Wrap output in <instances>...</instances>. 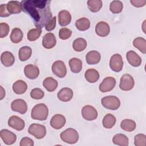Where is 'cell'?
<instances>
[{"label": "cell", "instance_id": "39", "mask_svg": "<svg viewBox=\"0 0 146 146\" xmlns=\"http://www.w3.org/2000/svg\"><path fill=\"white\" fill-rule=\"evenodd\" d=\"M44 96V93L42 90L39 88H34L30 92V96L32 99L39 100Z\"/></svg>", "mask_w": 146, "mask_h": 146}, {"label": "cell", "instance_id": "36", "mask_svg": "<svg viewBox=\"0 0 146 146\" xmlns=\"http://www.w3.org/2000/svg\"><path fill=\"white\" fill-rule=\"evenodd\" d=\"M42 33V28L36 27L34 29H32L29 31L27 34V39L29 41L33 42L38 39Z\"/></svg>", "mask_w": 146, "mask_h": 146}, {"label": "cell", "instance_id": "37", "mask_svg": "<svg viewBox=\"0 0 146 146\" xmlns=\"http://www.w3.org/2000/svg\"><path fill=\"white\" fill-rule=\"evenodd\" d=\"M102 1L100 0H88L87 6L88 9L93 13L98 12L102 7Z\"/></svg>", "mask_w": 146, "mask_h": 146}, {"label": "cell", "instance_id": "32", "mask_svg": "<svg viewBox=\"0 0 146 146\" xmlns=\"http://www.w3.org/2000/svg\"><path fill=\"white\" fill-rule=\"evenodd\" d=\"M87 45V41L84 38H78L73 42L72 47L75 51L80 52L86 48Z\"/></svg>", "mask_w": 146, "mask_h": 146}, {"label": "cell", "instance_id": "38", "mask_svg": "<svg viewBox=\"0 0 146 146\" xmlns=\"http://www.w3.org/2000/svg\"><path fill=\"white\" fill-rule=\"evenodd\" d=\"M123 3L120 1H113L110 5V10L113 14H118L122 11Z\"/></svg>", "mask_w": 146, "mask_h": 146}, {"label": "cell", "instance_id": "3", "mask_svg": "<svg viewBox=\"0 0 146 146\" xmlns=\"http://www.w3.org/2000/svg\"><path fill=\"white\" fill-rule=\"evenodd\" d=\"M60 137L63 141L68 144H73L78 142L79 140V133L75 129L69 128L62 132L60 134Z\"/></svg>", "mask_w": 146, "mask_h": 146}, {"label": "cell", "instance_id": "10", "mask_svg": "<svg viewBox=\"0 0 146 146\" xmlns=\"http://www.w3.org/2000/svg\"><path fill=\"white\" fill-rule=\"evenodd\" d=\"M116 79L111 76L105 78L100 84L99 89L102 92H107L112 90L116 85Z\"/></svg>", "mask_w": 146, "mask_h": 146}, {"label": "cell", "instance_id": "35", "mask_svg": "<svg viewBox=\"0 0 146 146\" xmlns=\"http://www.w3.org/2000/svg\"><path fill=\"white\" fill-rule=\"evenodd\" d=\"M136 123L131 119H124L120 123V127L127 132H132L136 128Z\"/></svg>", "mask_w": 146, "mask_h": 146}, {"label": "cell", "instance_id": "30", "mask_svg": "<svg viewBox=\"0 0 146 146\" xmlns=\"http://www.w3.org/2000/svg\"><path fill=\"white\" fill-rule=\"evenodd\" d=\"M75 26L80 31H86L90 27V21L86 17L80 18L76 21Z\"/></svg>", "mask_w": 146, "mask_h": 146}, {"label": "cell", "instance_id": "2", "mask_svg": "<svg viewBox=\"0 0 146 146\" xmlns=\"http://www.w3.org/2000/svg\"><path fill=\"white\" fill-rule=\"evenodd\" d=\"M48 115V109L44 103L35 105L31 110V117L34 120L43 121L47 119Z\"/></svg>", "mask_w": 146, "mask_h": 146}, {"label": "cell", "instance_id": "14", "mask_svg": "<svg viewBox=\"0 0 146 146\" xmlns=\"http://www.w3.org/2000/svg\"><path fill=\"white\" fill-rule=\"evenodd\" d=\"M66 118L61 114H56L54 115L50 121V125L55 129L62 128L66 124Z\"/></svg>", "mask_w": 146, "mask_h": 146}, {"label": "cell", "instance_id": "31", "mask_svg": "<svg viewBox=\"0 0 146 146\" xmlns=\"http://www.w3.org/2000/svg\"><path fill=\"white\" fill-rule=\"evenodd\" d=\"M116 121V117L113 115L111 113H107L103 117L102 124L104 128L107 129H111L115 125Z\"/></svg>", "mask_w": 146, "mask_h": 146}, {"label": "cell", "instance_id": "40", "mask_svg": "<svg viewBox=\"0 0 146 146\" xmlns=\"http://www.w3.org/2000/svg\"><path fill=\"white\" fill-rule=\"evenodd\" d=\"M134 144L136 146H145L146 136L142 133L136 135L134 137Z\"/></svg>", "mask_w": 146, "mask_h": 146}, {"label": "cell", "instance_id": "9", "mask_svg": "<svg viewBox=\"0 0 146 146\" xmlns=\"http://www.w3.org/2000/svg\"><path fill=\"white\" fill-rule=\"evenodd\" d=\"M81 113L83 117L88 121L95 120L98 115L97 110L93 106L90 105L84 106L82 109Z\"/></svg>", "mask_w": 146, "mask_h": 146}, {"label": "cell", "instance_id": "33", "mask_svg": "<svg viewBox=\"0 0 146 146\" xmlns=\"http://www.w3.org/2000/svg\"><path fill=\"white\" fill-rule=\"evenodd\" d=\"M32 54V50L29 46H23L19 50V58L21 61H26L29 59Z\"/></svg>", "mask_w": 146, "mask_h": 146}, {"label": "cell", "instance_id": "25", "mask_svg": "<svg viewBox=\"0 0 146 146\" xmlns=\"http://www.w3.org/2000/svg\"><path fill=\"white\" fill-rule=\"evenodd\" d=\"M12 88L13 91L15 94L21 95L24 94L26 91L27 89V85L25 81L22 80H18L14 83Z\"/></svg>", "mask_w": 146, "mask_h": 146}, {"label": "cell", "instance_id": "20", "mask_svg": "<svg viewBox=\"0 0 146 146\" xmlns=\"http://www.w3.org/2000/svg\"><path fill=\"white\" fill-rule=\"evenodd\" d=\"M58 22L61 26H66L69 25L71 21V15L67 10H61L58 13Z\"/></svg>", "mask_w": 146, "mask_h": 146}, {"label": "cell", "instance_id": "27", "mask_svg": "<svg viewBox=\"0 0 146 146\" xmlns=\"http://www.w3.org/2000/svg\"><path fill=\"white\" fill-rule=\"evenodd\" d=\"M112 142L114 144L120 146H127L129 144V139L125 135L117 133L113 136Z\"/></svg>", "mask_w": 146, "mask_h": 146}, {"label": "cell", "instance_id": "46", "mask_svg": "<svg viewBox=\"0 0 146 146\" xmlns=\"http://www.w3.org/2000/svg\"><path fill=\"white\" fill-rule=\"evenodd\" d=\"M131 3L136 7H141L145 5V0H131Z\"/></svg>", "mask_w": 146, "mask_h": 146}, {"label": "cell", "instance_id": "5", "mask_svg": "<svg viewBox=\"0 0 146 146\" xmlns=\"http://www.w3.org/2000/svg\"><path fill=\"white\" fill-rule=\"evenodd\" d=\"M28 132L29 134L34 136L36 139H41L46 134V128L43 125L33 123L29 126Z\"/></svg>", "mask_w": 146, "mask_h": 146}, {"label": "cell", "instance_id": "34", "mask_svg": "<svg viewBox=\"0 0 146 146\" xmlns=\"http://www.w3.org/2000/svg\"><path fill=\"white\" fill-rule=\"evenodd\" d=\"M133 46L143 54L146 53V40L142 37H137L133 41Z\"/></svg>", "mask_w": 146, "mask_h": 146}, {"label": "cell", "instance_id": "47", "mask_svg": "<svg viewBox=\"0 0 146 146\" xmlns=\"http://www.w3.org/2000/svg\"><path fill=\"white\" fill-rule=\"evenodd\" d=\"M1 87V97H0V100H2L3 98L5 96V91L4 90V89L3 88L2 86H0Z\"/></svg>", "mask_w": 146, "mask_h": 146}, {"label": "cell", "instance_id": "28", "mask_svg": "<svg viewBox=\"0 0 146 146\" xmlns=\"http://www.w3.org/2000/svg\"><path fill=\"white\" fill-rule=\"evenodd\" d=\"M69 66L71 71L73 73H79L80 72L82 68V62L80 59L73 58L69 60Z\"/></svg>", "mask_w": 146, "mask_h": 146}, {"label": "cell", "instance_id": "22", "mask_svg": "<svg viewBox=\"0 0 146 146\" xmlns=\"http://www.w3.org/2000/svg\"><path fill=\"white\" fill-rule=\"evenodd\" d=\"M7 9L9 14H19L22 11V6L21 2L10 1L7 3Z\"/></svg>", "mask_w": 146, "mask_h": 146}, {"label": "cell", "instance_id": "6", "mask_svg": "<svg viewBox=\"0 0 146 146\" xmlns=\"http://www.w3.org/2000/svg\"><path fill=\"white\" fill-rule=\"evenodd\" d=\"M135 81L133 77L128 74H125L121 76L119 84L120 88L124 91H129L133 88Z\"/></svg>", "mask_w": 146, "mask_h": 146}, {"label": "cell", "instance_id": "13", "mask_svg": "<svg viewBox=\"0 0 146 146\" xmlns=\"http://www.w3.org/2000/svg\"><path fill=\"white\" fill-rule=\"evenodd\" d=\"M8 125L12 128L17 131H20L24 129L25 127V123L21 117L14 115L10 117L8 120Z\"/></svg>", "mask_w": 146, "mask_h": 146}, {"label": "cell", "instance_id": "1", "mask_svg": "<svg viewBox=\"0 0 146 146\" xmlns=\"http://www.w3.org/2000/svg\"><path fill=\"white\" fill-rule=\"evenodd\" d=\"M21 2L22 10L30 15L36 27L42 28L52 18L50 1L25 0Z\"/></svg>", "mask_w": 146, "mask_h": 146}, {"label": "cell", "instance_id": "45", "mask_svg": "<svg viewBox=\"0 0 146 146\" xmlns=\"http://www.w3.org/2000/svg\"><path fill=\"white\" fill-rule=\"evenodd\" d=\"M10 14L7 9V4H2L0 6V16L1 17H7Z\"/></svg>", "mask_w": 146, "mask_h": 146}, {"label": "cell", "instance_id": "16", "mask_svg": "<svg viewBox=\"0 0 146 146\" xmlns=\"http://www.w3.org/2000/svg\"><path fill=\"white\" fill-rule=\"evenodd\" d=\"M110 31V27L108 24L103 21L99 22L95 26V32L100 37L107 36Z\"/></svg>", "mask_w": 146, "mask_h": 146}, {"label": "cell", "instance_id": "44", "mask_svg": "<svg viewBox=\"0 0 146 146\" xmlns=\"http://www.w3.org/2000/svg\"><path fill=\"white\" fill-rule=\"evenodd\" d=\"M34 145L33 140L28 137H23L20 141V146H33Z\"/></svg>", "mask_w": 146, "mask_h": 146}, {"label": "cell", "instance_id": "11", "mask_svg": "<svg viewBox=\"0 0 146 146\" xmlns=\"http://www.w3.org/2000/svg\"><path fill=\"white\" fill-rule=\"evenodd\" d=\"M11 108L13 111L25 114L27 111V105L24 100L17 99L11 102Z\"/></svg>", "mask_w": 146, "mask_h": 146}, {"label": "cell", "instance_id": "42", "mask_svg": "<svg viewBox=\"0 0 146 146\" xmlns=\"http://www.w3.org/2000/svg\"><path fill=\"white\" fill-rule=\"evenodd\" d=\"M10 31V27L9 25L5 22H1L0 23V37L1 38L6 37Z\"/></svg>", "mask_w": 146, "mask_h": 146}, {"label": "cell", "instance_id": "17", "mask_svg": "<svg viewBox=\"0 0 146 146\" xmlns=\"http://www.w3.org/2000/svg\"><path fill=\"white\" fill-rule=\"evenodd\" d=\"M25 76L30 79H35L39 75V68L34 64H27L24 68Z\"/></svg>", "mask_w": 146, "mask_h": 146}, {"label": "cell", "instance_id": "4", "mask_svg": "<svg viewBox=\"0 0 146 146\" xmlns=\"http://www.w3.org/2000/svg\"><path fill=\"white\" fill-rule=\"evenodd\" d=\"M101 103L104 108L110 110H116L120 106L119 98L112 95L103 97L101 100Z\"/></svg>", "mask_w": 146, "mask_h": 146}, {"label": "cell", "instance_id": "41", "mask_svg": "<svg viewBox=\"0 0 146 146\" xmlns=\"http://www.w3.org/2000/svg\"><path fill=\"white\" fill-rule=\"evenodd\" d=\"M72 35V31L66 27L61 28L59 31V37L62 40H66L70 38Z\"/></svg>", "mask_w": 146, "mask_h": 146}, {"label": "cell", "instance_id": "12", "mask_svg": "<svg viewBox=\"0 0 146 146\" xmlns=\"http://www.w3.org/2000/svg\"><path fill=\"white\" fill-rule=\"evenodd\" d=\"M0 137L3 143L6 145H11L14 144L17 140L16 135L13 132L6 129L1 130Z\"/></svg>", "mask_w": 146, "mask_h": 146}, {"label": "cell", "instance_id": "21", "mask_svg": "<svg viewBox=\"0 0 146 146\" xmlns=\"http://www.w3.org/2000/svg\"><path fill=\"white\" fill-rule=\"evenodd\" d=\"M101 59L100 54L95 50L89 51L86 55V60L87 64L93 65L98 64Z\"/></svg>", "mask_w": 146, "mask_h": 146}, {"label": "cell", "instance_id": "26", "mask_svg": "<svg viewBox=\"0 0 146 146\" xmlns=\"http://www.w3.org/2000/svg\"><path fill=\"white\" fill-rule=\"evenodd\" d=\"M58 82L52 77L46 78L43 82V87L48 91L53 92L58 87Z\"/></svg>", "mask_w": 146, "mask_h": 146}, {"label": "cell", "instance_id": "8", "mask_svg": "<svg viewBox=\"0 0 146 146\" xmlns=\"http://www.w3.org/2000/svg\"><path fill=\"white\" fill-rule=\"evenodd\" d=\"M123 66V60L121 55L119 54H115L111 57L110 60V67L113 71H121L122 70Z\"/></svg>", "mask_w": 146, "mask_h": 146}, {"label": "cell", "instance_id": "19", "mask_svg": "<svg viewBox=\"0 0 146 146\" xmlns=\"http://www.w3.org/2000/svg\"><path fill=\"white\" fill-rule=\"evenodd\" d=\"M73 91L72 90L68 87H64L59 90L58 92L57 96L59 100L67 102L71 100L73 97Z\"/></svg>", "mask_w": 146, "mask_h": 146}, {"label": "cell", "instance_id": "7", "mask_svg": "<svg viewBox=\"0 0 146 146\" xmlns=\"http://www.w3.org/2000/svg\"><path fill=\"white\" fill-rule=\"evenodd\" d=\"M53 74L59 78H64L67 74V68L64 63L62 60H56L52 65Z\"/></svg>", "mask_w": 146, "mask_h": 146}, {"label": "cell", "instance_id": "18", "mask_svg": "<svg viewBox=\"0 0 146 146\" xmlns=\"http://www.w3.org/2000/svg\"><path fill=\"white\" fill-rule=\"evenodd\" d=\"M126 58L128 62L133 67H138L141 64V58L134 51H128L126 54Z\"/></svg>", "mask_w": 146, "mask_h": 146}, {"label": "cell", "instance_id": "43", "mask_svg": "<svg viewBox=\"0 0 146 146\" xmlns=\"http://www.w3.org/2000/svg\"><path fill=\"white\" fill-rule=\"evenodd\" d=\"M56 17H53L44 26L45 29L48 31H51L53 30L55 26H56Z\"/></svg>", "mask_w": 146, "mask_h": 146}, {"label": "cell", "instance_id": "15", "mask_svg": "<svg viewBox=\"0 0 146 146\" xmlns=\"http://www.w3.org/2000/svg\"><path fill=\"white\" fill-rule=\"evenodd\" d=\"M56 37L52 33H48L43 37L42 46L46 49H51L53 48L56 45Z\"/></svg>", "mask_w": 146, "mask_h": 146}, {"label": "cell", "instance_id": "23", "mask_svg": "<svg viewBox=\"0 0 146 146\" xmlns=\"http://www.w3.org/2000/svg\"><path fill=\"white\" fill-rule=\"evenodd\" d=\"M1 61L4 66L10 67L14 64L15 58L11 52L5 51L1 55Z\"/></svg>", "mask_w": 146, "mask_h": 146}, {"label": "cell", "instance_id": "29", "mask_svg": "<svg viewBox=\"0 0 146 146\" xmlns=\"http://www.w3.org/2000/svg\"><path fill=\"white\" fill-rule=\"evenodd\" d=\"M23 37V32L18 27L14 28L10 34V38L11 41L14 43H18L22 41Z\"/></svg>", "mask_w": 146, "mask_h": 146}, {"label": "cell", "instance_id": "24", "mask_svg": "<svg viewBox=\"0 0 146 146\" xmlns=\"http://www.w3.org/2000/svg\"><path fill=\"white\" fill-rule=\"evenodd\" d=\"M99 72L94 68L88 69L84 74V77L87 82L91 83H94L97 82L99 79Z\"/></svg>", "mask_w": 146, "mask_h": 146}]
</instances>
